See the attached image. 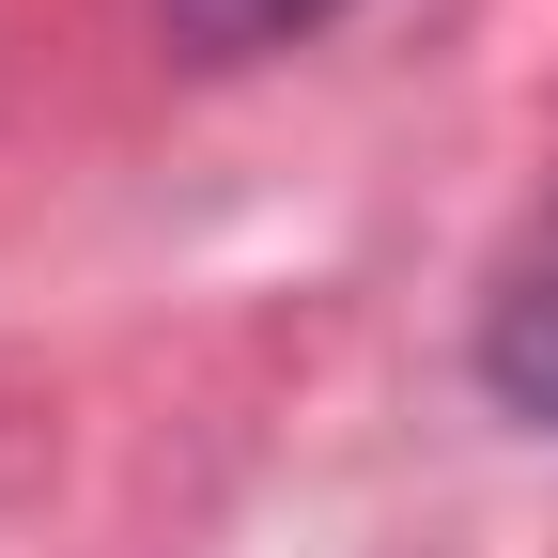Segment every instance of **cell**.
<instances>
[{"instance_id": "1", "label": "cell", "mask_w": 558, "mask_h": 558, "mask_svg": "<svg viewBox=\"0 0 558 558\" xmlns=\"http://www.w3.org/2000/svg\"><path fill=\"white\" fill-rule=\"evenodd\" d=\"M341 0H171V32L202 47V62H248V47H295V32H326Z\"/></svg>"}]
</instances>
